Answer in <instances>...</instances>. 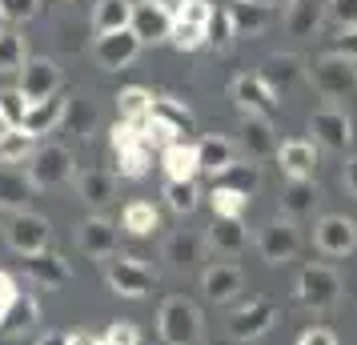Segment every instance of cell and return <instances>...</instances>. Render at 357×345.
<instances>
[{"mask_svg": "<svg viewBox=\"0 0 357 345\" xmlns=\"http://www.w3.org/2000/svg\"><path fill=\"white\" fill-rule=\"evenodd\" d=\"M157 333L165 345H201L205 342V321L201 309L189 297H165L157 309Z\"/></svg>", "mask_w": 357, "mask_h": 345, "instance_id": "obj_1", "label": "cell"}, {"mask_svg": "<svg viewBox=\"0 0 357 345\" xmlns=\"http://www.w3.org/2000/svg\"><path fill=\"white\" fill-rule=\"evenodd\" d=\"M105 265V281H109V289H113L116 297H125V301H141V297L153 293V285H157V277H153V269H149L141 257H129V253H113Z\"/></svg>", "mask_w": 357, "mask_h": 345, "instance_id": "obj_2", "label": "cell"}, {"mask_svg": "<svg viewBox=\"0 0 357 345\" xmlns=\"http://www.w3.org/2000/svg\"><path fill=\"white\" fill-rule=\"evenodd\" d=\"M341 289L345 285H341V273L333 265H305L301 277H297V301L313 313L333 309L341 301Z\"/></svg>", "mask_w": 357, "mask_h": 345, "instance_id": "obj_3", "label": "cell"}, {"mask_svg": "<svg viewBox=\"0 0 357 345\" xmlns=\"http://www.w3.org/2000/svg\"><path fill=\"white\" fill-rule=\"evenodd\" d=\"M277 317H281V305L273 297H249L245 305L229 313V337L233 342H257L277 325Z\"/></svg>", "mask_w": 357, "mask_h": 345, "instance_id": "obj_4", "label": "cell"}, {"mask_svg": "<svg viewBox=\"0 0 357 345\" xmlns=\"http://www.w3.org/2000/svg\"><path fill=\"white\" fill-rule=\"evenodd\" d=\"M309 81H313V89H317L325 100H341L357 89V65L345 61V56H337V52H325V56L313 61Z\"/></svg>", "mask_w": 357, "mask_h": 345, "instance_id": "obj_5", "label": "cell"}, {"mask_svg": "<svg viewBox=\"0 0 357 345\" xmlns=\"http://www.w3.org/2000/svg\"><path fill=\"white\" fill-rule=\"evenodd\" d=\"M29 177H33L36 189H56V185H68L77 177V161H73V153L65 145H45L33 153Z\"/></svg>", "mask_w": 357, "mask_h": 345, "instance_id": "obj_6", "label": "cell"}, {"mask_svg": "<svg viewBox=\"0 0 357 345\" xmlns=\"http://www.w3.org/2000/svg\"><path fill=\"white\" fill-rule=\"evenodd\" d=\"M4 241L13 245V253L33 257V253L52 249V225L40 213H13V221L4 225Z\"/></svg>", "mask_w": 357, "mask_h": 345, "instance_id": "obj_7", "label": "cell"}, {"mask_svg": "<svg viewBox=\"0 0 357 345\" xmlns=\"http://www.w3.org/2000/svg\"><path fill=\"white\" fill-rule=\"evenodd\" d=\"M297 249H301V233L285 217H273L257 229V253L265 257V265H289Z\"/></svg>", "mask_w": 357, "mask_h": 345, "instance_id": "obj_8", "label": "cell"}, {"mask_svg": "<svg viewBox=\"0 0 357 345\" xmlns=\"http://www.w3.org/2000/svg\"><path fill=\"white\" fill-rule=\"evenodd\" d=\"M309 132L329 153H345V148L354 145V121L337 105H325V109H317V113L309 116Z\"/></svg>", "mask_w": 357, "mask_h": 345, "instance_id": "obj_9", "label": "cell"}, {"mask_svg": "<svg viewBox=\"0 0 357 345\" xmlns=\"http://www.w3.org/2000/svg\"><path fill=\"white\" fill-rule=\"evenodd\" d=\"M229 93H233V100H237V109H241L245 116H269V121L277 116V105H281V100H277V93L269 84L261 81V72H241V77H233Z\"/></svg>", "mask_w": 357, "mask_h": 345, "instance_id": "obj_10", "label": "cell"}, {"mask_svg": "<svg viewBox=\"0 0 357 345\" xmlns=\"http://www.w3.org/2000/svg\"><path fill=\"white\" fill-rule=\"evenodd\" d=\"M313 245L321 249L325 257H349L357 249V221L354 217L329 213L313 225Z\"/></svg>", "mask_w": 357, "mask_h": 345, "instance_id": "obj_11", "label": "cell"}, {"mask_svg": "<svg viewBox=\"0 0 357 345\" xmlns=\"http://www.w3.org/2000/svg\"><path fill=\"white\" fill-rule=\"evenodd\" d=\"M141 40L132 29H121V33H109V36H97L93 40V61H97L105 72H121V68H129L137 56H141Z\"/></svg>", "mask_w": 357, "mask_h": 345, "instance_id": "obj_12", "label": "cell"}, {"mask_svg": "<svg viewBox=\"0 0 357 345\" xmlns=\"http://www.w3.org/2000/svg\"><path fill=\"white\" fill-rule=\"evenodd\" d=\"M317 205H321V189H317L313 177H285L281 197H277V209H281L285 221L297 225V221H305V217L317 213Z\"/></svg>", "mask_w": 357, "mask_h": 345, "instance_id": "obj_13", "label": "cell"}, {"mask_svg": "<svg viewBox=\"0 0 357 345\" xmlns=\"http://www.w3.org/2000/svg\"><path fill=\"white\" fill-rule=\"evenodd\" d=\"M61 81H65V72H61L56 61H49V56H33V61L24 65V72H20V93H24L29 105H36V100L56 97V93H61Z\"/></svg>", "mask_w": 357, "mask_h": 345, "instance_id": "obj_14", "label": "cell"}, {"mask_svg": "<svg viewBox=\"0 0 357 345\" xmlns=\"http://www.w3.org/2000/svg\"><path fill=\"white\" fill-rule=\"evenodd\" d=\"M237 148L245 153V161H253V164L277 157L273 121H269V116H245L241 121V137H237Z\"/></svg>", "mask_w": 357, "mask_h": 345, "instance_id": "obj_15", "label": "cell"}, {"mask_svg": "<svg viewBox=\"0 0 357 345\" xmlns=\"http://www.w3.org/2000/svg\"><path fill=\"white\" fill-rule=\"evenodd\" d=\"M205 249H209V241H205L201 233L177 229L173 237H165L161 257L169 261V269H177V273H189V269H197V265L205 261Z\"/></svg>", "mask_w": 357, "mask_h": 345, "instance_id": "obj_16", "label": "cell"}, {"mask_svg": "<svg viewBox=\"0 0 357 345\" xmlns=\"http://www.w3.org/2000/svg\"><path fill=\"white\" fill-rule=\"evenodd\" d=\"M20 265H24V277L33 281V285H40V289H61V285L73 281V265L61 253H52V249L33 253V257H24Z\"/></svg>", "mask_w": 357, "mask_h": 345, "instance_id": "obj_17", "label": "cell"}, {"mask_svg": "<svg viewBox=\"0 0 357 345\" xmlns=\"http://www.w3.org/2000/svg\"><path fill=\"white\" fill-rule=\"evenodd\" d=\"M77 245H81V253H89V257L109 261V257L116 253V245H121V237H116L113 221H105V217H89V221L77 225Z\"/></svg>", "mask_w": 357, "mask_h": 345, "instance_id": "obj_18", "label": "cell"}, {"mask_svg": "<svg viewBox=\"0 0 357 345\" xmlns=\"http://www.w3.org/2000/svg\"><path fill=\"white\" fill-rule=\"evenodd\" d=\"M201 293L209 297L213 305H229L237 293H245V273L237 265H209L205 273H201Z\"/></svg>", "mask_w": 357, "mask_h": 345, "instance_id": "obj_19", "label": "cell"}, {"mask_svg": "<svg viewBox=\"0 0 357 345\" xmlns=\"http://www.w3.org/2000/svg\"><path fill=\"white\" fill-rule=\"evenodd\" d=\"M301 77H305V65H301L297 52H269V56L261 61V81L269 84L277 97L289 93L293 84H301Z\"/></svg>", "mask_w": 357, "mask_h": 345, "instance_id": "obj_20", "label": "cell"}, {"mask_svg": "<svg viewBox=\"0 0 357 345\" xmlns=\"http://www.w3.org/2000/svg\"><path fill=\"white\" fill-rule=\"evenodd\" d=\"M33 197H36V185H33V177H29V169L0 164V209L29 213V201Z\"/></svg>", "mask_w": 357, "mask_h": 345, "instance_id": "obj_21", "label": "cell"}, {"mask_svg": "<svg viewBox=\"0 0 357 345\" xmlns=\"http://www.w3.org/2000/svg\"><path fill=\"white\" fill-rule=\"evenodd\" d=\"M205 241H209V249L221 253V257H241L245 249H249V229H245L241 217H213Z\"/></svg>", "mask_w": 357, "mask_h": 345, "instance_id": "obj_22", "label": "cell"}, {"mask_svg": "<svg viewBox=\"0 0 357 345\" xmlns=\"http://www.w3.org/2000/svg\"><path fill=\"white\" fill-rule=\"evenodd\" d=\"M273 161L281 164V173H285V177H313V169H317V145L305 141V137L281 141Z\"/></svg>", "mask_w": 357, "mask_h": 345, "instance_id": "obj_23", "label": "cell"}, {"mask_svg": "<svg viewBox=\"0 0 357 345\" xmlns=\"http://www.w3.org/2000/svg\"><path fill=\"white\" fill-rule=\"evenodd\" d=\"M73 185H77V197H81L84 205H93V209H100V205H109V201L116 197V173L113 169H84V173L73 177Z\"/></svg>", "mask_w": 357, "mask_h": 345, "instance_id": "obj_24", "label": "cell"}, {"mask_svg": "<svg viewBox=\"0 0 357 345\" xmlns=\"http://www.w3.org/2000/svg\"><path fill=\"white\" fill-rule=\"evenodd\" d=\"M197 157H201V173H209L213 181H217L229 164H237V141L209 132V137L197 141Z\"/></svg>", "mask_w": 357, "mask_h": 345, "instance_id": "obj_25", "label": "cell"}, {"mask_svg": "<svg viewBox=\"0 0 357 345\" xmlns=\"http://www.w3.org/2000/svg\"><path fill=\"white\" fill-rule=\"evenodd\" d=\"M153 121H161L165 129L173 132L177 141H189V132H197V116L189 105H181L177 97H153Z\"/></svg>", "mask_w": 357, "mask_h": 345, "instance_id": "obj_26", "label": "cell"}, {"mask_svg": "<svg viewBox=\"0 0 357 345\" xmlns=\"http://www.w3.org/2000/svg\"><path fill=\"white\" fill-rule=\"evenodd\" d=\"M229 17H233V29L237 36H261L269 29V20H273V8L265 4V0H233L229 4Z\"/></svg>", "mask_w": 357, "mask_h": 345, "instance_id": "obj_27", "label": "cell"}, {"mask_svg": "<svg viewBox=\"0 0 357 345\" xmlns=\"http://www.w3.org/2000/svg\"><path fill=\"white\" fill-rule=\"evenodd\" d=\"M65 113H68V97H49V100H36L29 105V116H24V132L29 137H45V132L61 129L65 125Z\"/></svg>", "mask_w": 357, "mask_h": 345, "instance_id": "obj_28", "label": "cell"}, {"mask_svg": "<svg viewBox=\"0 0 357 345\" xmlns=\"http://www.w3.org/2000/svg\"><path fill=\"white\" fill-rule=\"evenodd\" d=\"M161 164L169 181H197V173H201V157H197L193 141H173L161 153Z\"/></svg>", "mask_w": 357, "mask_h": 345, "instance_id": "obj_29", "label": "cell"}, {"mask_svg": "<svg viewBox=\"0 0 357 345\" xmlns=\"http://www.w3.org/2000/svg\"><path fill=\"white\" fill-rule=\"evenodd\" d=\"M132 33H137L141 45H161V40H169V33H173V20L149 0V4H137V13H132Z\"/></svg>", "mask_w": 357, "mask_h": 345, "instance_id": "obj_30", "label": "cell"}, {"mask_svg": "<svg viewBox=\"0 0 357 345\" xmlns=\"http://www.w3.org/2000/svg\"><path fill=\"white\" fill-rule=\"evenodd\" d=\"M132 13H137L132 0H97V8H93V33L109 36V33H121V29H132Z\"/></svg>", "mask_w": 357, "mask_h": 345, "instance_id": "obj_31", "label": "cell"}, {"mask_svg": "<svg viewBox=\"0 0 357 345\" xmlns=\"http://www.w3.org/2000/svg\"><path fill=\"white\" fill-rule=\"evenodd\" d=\"M97 100L89 97H68V113H65V125H61V132H68V137H77V141H89L93 132H97Z\"/></svg>", "mask_w": 357, "mask_h": 345, "instance_id": "obj_32", "label": "cell"}, {"mask_svg": "<svg viewBox=\"0 0 357 345\" xmlns=\"http://www.w3.org/2000/svg\"><path fill=\"white\" fill-rule=\"evenodd\" d=\"M33 325H40V301L33 293H20L17 305L8 309V317L0 321V333L4 337H24V333H33Z\"/></svg>", "mask_w": 357, "mask_h": 345, "instance_id": "obj_33", "label": "cell"}, {"mask_svg": "<svg viewBox=\"0 0 357 345\" xmlns=\"http://www.w3.org/2000/svg\"><path fill=\"white\" fill-rule=\"evenodd\" d=\"M121 229L129 233V237H153V233L161 229L157 205H153V201H129L125 213H121Z\"/></svg>", "mask_w": 357, "mask_h": 345, "instance_id": "obj_34", "label": "cell"}, {"mask_svg": "<svg viewBox=\"0 0 357 345\" xmlns=\"http://www.w3.org/2000/svg\"><path fill=\"white\" fill-rule=\"evenodd\" d=\"M149 113H153V93H149V89L129 84V89L116 93V116H121V121L141 125V121H149Z\"/></svg>", "mask_w": 357, "mask_h": 345, "instance_id": "obj_35", "label": "cell"}, {"mask_svg": "<svg viewBox=\"0 0 357 345\" xmlns=\"http://www.w3.org/2000/svg\"><path fill=\"white\" fill-rule=\"evenodd\" d=\"M321 17H325V4H317V0H297L289 13H285V29H289V36H313L321 29Z\"/></svg>", "mask_w": 357, "mask_h": 345, "instance_id": "obj_36", "label": "cell"}, {"mask_svg": "<svg viewBox=\"0 0 357 345\" xmlns=\"http://www.w3.org/2000/svg\"><path fill=\"white\" fill-rule=\"evenodd\" d=\"M33 56H29V45H24V36L13 33V29H0V72L4 77H13V72H24Z\"/></svg>", "mask_w": 357, "mask_h": 345, "instance_id": "obj_37", "label": "cell"}, {"mask_svg": "<svg viewBox=\"0 0 357 345\" xmlns=\"http://www.w3.org/2000/svg\"><path fill=\"white\" fill-rule=\"evenodd\" d=\"M213 185H225V189H237V193H245V197H253V193H257V185H261V164H253V161L229 164Z\"/></svg>", "mask_w": 357, "mask_h": 345, "instance_id": "obj_38", "label": "cell"}, {"mask_svg": "<svg viewBox=\"0 0 357 345\" xmlns=\"http://www.w3.org/2000/svg\"><path fill=\"white\" fill-rule=\"evenodd\" d=\"M33 141L36 137H29L24 129H4L0 132V164H24L33 161Z\"/></svg>", "mask_w": 357, "mask_h": 345, "instance_id": "obj_39", "label": "cell"}, {"mask_svg": "<svg viewBox=\"0 0 357 345\" xmlns=\"http://www.w3.org/2000/svg\"><path fill=\"white\" fill-rule=\"evenodd\" d=\"M165 205L177 217H189L201 205V189L197 181H165Z\"/></svg>", "mask_w": 357, "mask_h": 345, "instance_id": "obj_40", "label": "cell"}, {"mask_svg": "<svg viewBox=\"0 0 357 345\" xmlns=\"http://www.w3.org/2000/svg\"><path fill=\"white\" fill-rule=\"evenodd\" d=\"M169 45H173L177 52H193V49H201V45H209V24H193V20H173Z\"/></svg>", "mask_w": 357, "mask_h": 345, "instance_id": "obj_41", "label": "cell"}, {"mask_svg": "<svg viewBox=\"0 0 357 345\" xmlns=\"http://www.w3.org/2000/svg\"><path fill=\"white\" fill-rule=\"evenodd\" d=\"M149 164H153V148H149L145 141L125 148V153H116V173L129 177V181H141V177L149 173Z\"/></svg>", "mask_w": 357, "mask_h": 345, "instance_id": "obj_42", "label": "cell"}, {"mask_svg": "<svg viewBox=\"0 0 357 345\" xmlns=\"http://www.w3.org/2000/svg\"><path fill=\"white\" fill-rule=\"evenodd\" d=\"M249 201H253V197H245V193H237V189H225V185H213V189H209L213 217H245Z\"/></svg>", "mask_w": 357, "mask_h": 345, "instance_id": "obj_43", "label": "cell"}, {"mask_svg": "<svg viewBox=\"0 0 357 345\" xmlns=\"http://www.w3.org/2000/svg\"><path fill=\"white\" fill-rule=\"evenodd\" d=\"M24 116H29V100L20 89H0V125L4 129H24Z\"/></svg>", "mask_w": 357, "mask_h": 345, "instance_id": "obj_44", "label": "cell"}, {"mask_svg": "<svg viewBox=\"0 0 357 345\" xmlns=\"http://www.w3.org/2000/svg\"><path fill=\"white\" fill-rule=\"evenodd\" d=\"M233 36H237V29H233V17H229V8H213V20H209V45L217 52H225L229 45H233Z\"/></svg>", "mask_w": 357, "mask_h": 345, "instance_id": "obj_45", "label": "cell"}, {"mask_svg": "<svg viewBox=\"0 0 357 345\" xmlns=\"http://www.w3.org/2000/svg\"><path fill=\"white\" fill-rule=\"evenodd\" d=\"M325 17L337 29H357V0H325Z\"/></svg>", "mask_w": 357, "mask_h": 345, "instance_id": "obj_46", "label": "cell"}, {"mask_svg": "<svg viewBox=\"0 0 357 345\" xmlns=\"http://www.w3.org/2000/svg\"><path fill=\"white\" fill-rule=\"evenodd\" d=\"M109 145H113V153H125V148L141 145V125H129V121H116L113 129H109Z\"/></svg>", "mask_w": 357, "mask_h": 345, "instance_id": "obj_47", "label": "cell"}, {"mask_svg": "<svg viewBox=\"0 0 357 345\" xmlns=\"http://www.w3.org/2000/svg\"><path fill=\"white\" fill-rule=\"evenodd\" d=\"M141 141H145L149 148H161V153H165V148L173 145L177 137H173V132L165 129L161 121H153V116H149V121H141Z\"/></svg>", "mask_w": 357, "mask_h": 345, "instance_id": "obj_48", "label": "cell"}, {"mask_svg": "<svg viewBox=\"0 0 357 345\" xmlns=\"http://www.w3.org/2000/svg\"><path fill=\"white\" fill-rule=\"evenodd\" d=\"M329 52L357 65V29H337V36H329Z\"/></svg>", "mask_w": 357, "mask_h": 345, "instance_id": "obj_49", "label": "cell"}, {"mask_svg": "<svg viewBox=\"0 0 357 345\" xmlns=\"http://www.w3.org/2000/svg\"><path fill=\"white\" fill-rule=\"evenodd\" d=\"M105 342L109 345H141V329L132 325V321H113L109 333H105Z\"/></svg>", "mask_w": 357, "mask_h": 345, "instance_id": "obj_50", "label": "cell"}, {"mask_svg": "<svg viewBox=\"0 0 357 345\" xmlns=\"http://www.w3.org/2000/svg\"><path fill=\"white\" fill-rule=\"evenodd\" d=\"M0 17H4V20H29V17H36V0H0Z\"/></svg>", "mask_w": 357, "mask_h": 345, "instance_id": "obj_51", "label": "cell"}, {"mask_svg": "<svg viewBox=\"0 0 357 345\" xmlns=\"http://www.w3.org/2000/svg\"><path fill=\"white\" fill-rule=\"evenodd\" d=\"M17 297H20L17 281L8 277V273H0V321L8 317V309H13V305H17Z\"/></svg>", "mask_w": 357, "mask_h": 345, "instance_id": "obj_52", "label": "cell"}, {"mask_svg": "<svg viewBox=\"0 0 357 345\" xmlns=\"http://www.w3.org/2000/svg\"><path fill=\"white\" fill-rule=\"evenodd\" d=\"M297 345H337V333L333 329H305L297 337Z\"/></svg>", "mask_w": 357, "mask_h": 345, "instance_id": "obj_53", "label": "cell"}, {"mask_svg": "<svg viewBox=\"0 0 357 345\" xmlns=\"http://www.w3.org/2000/svg\"><path fill=\"white\" fill-rule=\"evenodd\" d=\"M341 181H345V189H349V197L357 201V153L345 161V169H341Z\"/></svg>", "mask_w": 357, "mask_h": 345, "instance_id": "obj_54", "label": "cell"}, {"mask_svg": "<svg viewBox=\"0 0 357 345\" xmlns=\"http://www.w3.org/2000/svg\"><path fill=\"white\" fill-rule=\"evenodd\" d=\"M153 4H157V8H161L169 20H177L181 13H185V4H189V0H153Z\"/></svg>", "mask_w": 357, "mask_h": 345, "instance_id": "obj_55", "label": "cell"}, {"mask_svg": "<svg viewBox=\"0 0 357 345\" xmlns=\"http://www.w3.org/2000/svg\"><path fill=\"white\" fill-rule=\"evenodd\" d=\"M65 345H100V337H93L89 329H77V333H68Z\"/></svg>", "mask_w": 357, "mask_h": 345, "instance_id": "obj_56", "label": "cell"}, {"mask_svg": "<svg viewBox=\"0 0 357 345\" xmlns=\"http://www.w3.org/2000/svg\"><path fill=\"white\" fill-rule=\"evenodd\" d=\"M33 345H65V337H61V333H40Z\"/></svg>", "mask_w": 357, "mask_h": 345, "instance_id": "obj_57", "label": "cell"}, {"mask_svg": "<svg viewBox=\"0 0 357 345\" xmlns=\"http://www.w3.org/2000/svg\"><path fill=\"white\" fill-rule=\"evenodd\" d=\"M265 4H269V8H285V13H289V8L297 4V0H265Z\"/></svg>", "mask_w": 357, "mask_h": 345, "instance_id": "obj_58", "label": "cell"}, {"mask_svg": "<svg viewBox=\"0 0 357 345\" xmlns=\"http://www.w3.org/2000/svg\"><path fill=\"white\" fill-rule=\"evenodd\" d=\"M100 345H109V342H105V337H100Z\"/></svg>", "mask_w": 357, "mask_h": 345, "instance_id": "obj_59", "label": "cell"}, {"mask_svg": "<svg viewBox=\"0 0 357 345\" xmlns=\"http://www.w3.org/2000/svg\"><path fill=\"white\" fill-rule=\"evenodd\" d=\"M0 132H4V125H0Z\"/></svg>", "mask_w": 357, "mask_h": 345, "instance_id": "obj_60", "label": "cell"}, {"mask_svg": "<svg viewBox=\"0 0 357 345\" xmlns=\"http://www.w3.org/2000/svg\"><path fill=\"white\" fill-rule=\"evenodd\" d=\"M0 20H4V17H0Z\"/></svg>", "mask_w": 357, "mask_h": 345, "instance_id": "obj_61", "label": "cell"}]
</instances>
